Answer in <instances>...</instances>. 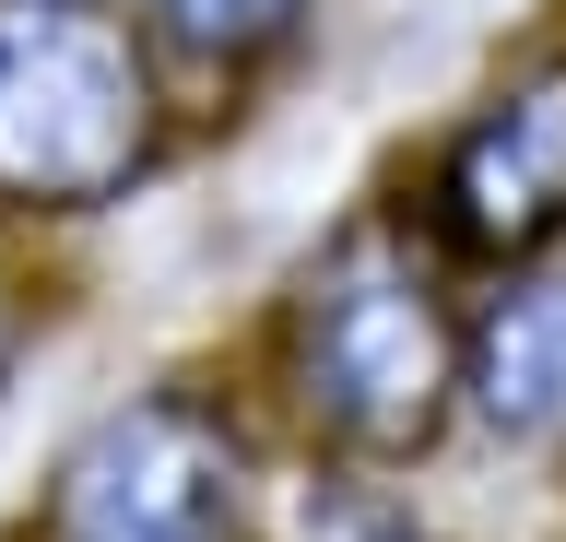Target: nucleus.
I'll return each instance as SVG.
<instances>
[{
  "label": "nucleus",
  "instance_id": "nucleus-1",
  "mask_svg": "<svg viewBox=\"0 0 566 542\" xmlns=\"http://www.w3.org/2000/svg\"><path fill=\"white\" fill-rule=\"evenodd\" d=\"M272 365L331 471H413L460 425V272L389 213H343L272 307Z\"/></svg>",
  "mask_w": 566,
  "mask_h": 542
},
{
  "label": "nucleus",
  "instance_id": "nucleus-2",
  "mask_svg": "<svg viewBox=\"0 0 566 542\" xmlns=\"http://www.w3.org/2000/svg\"><path fill=\"white\" fill-rule=\"evenodd\" d=\"M177 95L106 0H0V224L83 236L177 166Z\"/></svg>",
  "mask_w": 566,
  "mask_h": 542
},
{
  "label": "nucleus",
  "instance_id": "nucleus-3",
  "mask_svg": "<svg viewBox=\"0 0 566 542\" xmlns=\"http://www.w3.org/2000/svg\"><path fill=\"white\" fill-rule=\"evenodd\" d=\"M12 542H260L248 425L201 378H142L48 448Z\"/></svg>",
  "mask_w": 566,
  "mask_h": 542
},
{
  "label": "nucleus",
  "instance_id": "nucleus-4",
  "mask_svg": "<svg viewBox=\"0 0 566 542\" xmlns=\"http://www.w3.org/2000/svg\"><path fill=\"white\" fill-rule=\"evenodd\" d=\"M449 272H520L566 248V47L495 72L424 142V178L389 201Z\"/></svg>",
  "mask_w": 566,
  "mask_h": 542
},
{
  "label": "nucleus",
  "instance_id": "nucleus-5",
  "mask_svg": "<svg viewBox=\"0 0 566 542\" xmlns=\"http://www.w3.org/2000/svg\"><path fill=\"white\" fill-rule=\"evenodd\" d=\"M460 425L507 460H566V248L460 307Z\"/></svg>",
  "mask_w": 566,
  "mask_h": 542
},
{
  "label": "nucleus",
  "instance_id": "nucleus-6",
  "mask_svg": "<svg viewBox=\"0 0 566 542\" xmlns=\"http://www.w3.org/2000/svg\"><path fill=\"white\" fill-rule=\"evenodd\" d=\"M118 24L142 36V60L166 72L177 118L201 107V95H248V83H272L295 47L318 36V0H106Z\"/></svg>",
  "mask_w": 566,
  "mask_h": 542
},
{
  "label": "nucleus",
  "instance_id": "nucleus-7",
  "mask_svg": "<svg viewBox=\"0 0 566 542\" xmlns=\"http://www.w3.org/2000/svg\"><path fill=\"white\" fill-rule=\"evenodd\" d=\"M283 542H449V531H437V519H424L389 471H331V483H307V496H295Z\"/></svg>",
  "mask_w": 566,
  "mask_h": 542
},
{
  "label": "nucleus",
  "instance_id": "nucleus-8",
  "mask_svg": "<svg viewBox=\"0 0 566 542\" xmlns=\"http://www.w3.org/2000/svg\"><path fill=\"white\" fill-rule=\"evenodd\" d=\"M48 342H60V259H48V236H12L0 224V413L48 365Z\"/></svg>",
  "mask_w": 566,
  "mask_h": 542
}]
</instances>
